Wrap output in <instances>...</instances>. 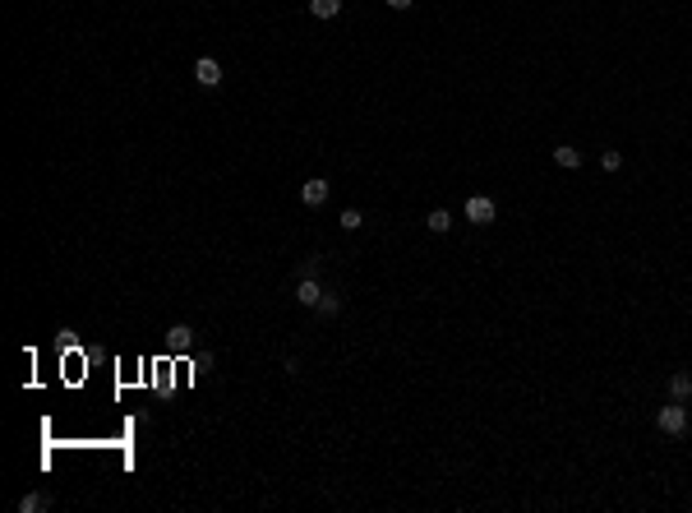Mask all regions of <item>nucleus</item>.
I'll return each mask as SVG.
<instances>
[{"label":"nucleus","mask_w":692,"mask_h":513,"mask_svg":"<svg viewBox=\"0 0 692 513\" xmlns=\"http://www.w3.org/2000/svg\"><path fill=\"white\" fill-rule=\"evenodd\" d=\"M670 398H674V402H688V398H692V375H688V370L670 375Z\"/></svg>","instance_id":"0eeeda50"},{"label":"nucleus","mask_w":692,"mask_h":513,"mask_svg":"<svg viewBox=\"0 0 692 513\" xmlns=\"http://www.w3.org/2000/svg\"><path fill=\"white\" fill-rule=\"evenodd\" d=\"M688 416H692V407H688Z\"/></svg>","instance_id":"dca6fc26"},{"label":"nucleus","mask_w":692,"mask_h":513,"mask_svg":"<svg viewBox=\"0 0 692 513\" xmlns=\"http://www.w3.org/2000/svg\"><path fill=\"white\" fill-rule=\"evenodd\" d=\"M466 218H471L475 227H489L498 218V208H494V199H484V194H471L466 199Z\"/></svg>","instance_id":"f03ea898"},{"label":"nucleus","mask_w":692,"mask_h":513,"mask_svg":"<svg viewBox=\"0 0 692 513\" xmlns=\"http://www.w3.org/2000/svg\"><path fill=\"white\" fill-rule=\"evenodd\" d=\"M554 162H559V167H568V171H577V167H582V153H577V148H568V144H559V148H554Z\"/></svg>","instance_id":"1a4fd4ad"},{"label":"nucleus","mask_w":692,"mask_h":513,"mask_svg":"<svg viewBox=\"0 0 692 513\" xmlns=\"http://www.w3.org/2000/svg\"><path fill=\"white\" fill-rule=\"evenodd\" d=\"M300 199H305V208H319V204L328 199V180H323V176L305 180V185H300Z\"/></svg>","instance_id":"20e7f679"},{"label":"nucleus","mask_w":692,"mask_h":513,"mask_svg":"<svg viewBox=\"0 0 692 513\" xmlns=\"http://www.w3.org/2000/svg\"><path fill=\"white\" fill-rule=\"evenodd\" d=\"M319 296H323L319 278H300V287H296V301H300V305H309V310H314V305H319Z\"/></svg>","instance_id":"423d86ee"},{"label":"nucleus","mask_w":692,"mask_h":513,"mask_svg":"<svg viewBox=\"0 0 692 513\" xmlns=\"http://www.w3.org/2000/svg\"><path fill=\"white\" fill-rule=\"evenodd\" d=\"M314 310H319L323 319H332V314L341 310V291H323V296H319V305H314Z\"/></svg>","instance_id":"9d476101"},{"label":"nucleus","mask_w":692,"mask_h":513,"mask_svg":"<svg viewBox=\"0 0 692 513\" xmlns=\"http://www.w3.org/2000/svg\"><path fill=\"white\" fill-rule=\"evenodd\" d=\"M448 227H452V213L448 208H434V213H429V232H448Z\"/></svg>","instance_id":"f8f14e48"},{"label":"nucleus","mask_w":692,"mask_h":513,"mask_svg":"<svg viewBox=\"0 0 692 513\" xmlns=\"http://www.w3.org/2000/svg\"><path fill=\"white\" fill-rule=\"evenodd\" d=\"M600 167H604V171H618V167H623V153H618V148H604Z\"/></svg>","instance_id":"ddd939ff"},{"label":"nucleus","mask_w":692,"mask_h":513,"mask_svg":"<svg viewBox=\"0 0 692 513\" xmlns=\"http://www.w3.org/2000/svg\"><path fill=\"white\" fill-rule=\"evenodd\" d=\"M656 425L665 435H683V430H688V407H679V402H674V407H660Z\"/></svg>","instance_id":"f257e3e1"},{"label":"nucleus","mask_w":692,"mask_h":513,"mask_svg":"<svg viewBox=\"0 0 692 513\" xmlns=\"http://www.w3.org/2000/svg\"><path fill=\"white\" fill-rule=\"evenodd\" d=\"M388 5H393V10H411V5H416V0H388Z\"/></svg>","instance_id":"2eb2a0df"},{"label":"nucleus","mask_w":692,"mask_h":513,"mask_svg":"<svg viewBox=\"0 0 692 513\" xmlns=\"http://www.w3.org/2000/svg\"><path fill=\"white\" fill-rule=\"evenodd\" d=\"M42 509H51V495H42V491H28L19 500V513H42Z\"/></svg>","instance_id":"6e6552de"},{"label":"nucleus","mask_w":692,"mask_h":513,"mask_svg":"<svg viewBox=\"0 0 692 513\" xmlns=\"http://www.w3.org/2000/svg\"><path fill=\"white\" fill-rule=\"evenodd\" d=\"M360 222H365L360 208H346V213H341V227H346V232H360Z\"/></svg>","instance_id":"4468645a"},{"label":"nucleus","mask_w":692,"mask_h":513,"mask_svg":"<svg viewBox=\"0 0 692 513\" xmlns=\"http://www.w3.org/2000/svg\"><path fill=\"white\" fill-rule=\"evenodd\" d=\"M337 10H341V0H309V14H314V19H337Z\"/></svg>","instance_id":"9b49d317"},{"label":"nucleus","mask_w":692,"mask_h":513,"mask_svg":"<svg viewBox=\"0 0 692 513\" xmlns=\"http://www.w3.org/2000/svg\"><path fill=\"white\" fill-rule=\"evenodd\" d=\"M194 79L203 84V88H217V84H222V65L212 56H198L194 60Z\"/></svg>","instance_id":"7ed1b4c3"},{"label":"nucleus","mask_w":692,"mask_h":513,"mask_svg":"<svg viewBox=\"0 0 692 513\" xmlns=\"http://www.w3.org/2000/svg\"><path fill=\"white\" fill-rule=\"evenodd\" d=\"M166 342H171V352H176V357H185L189 347H194V328H189V324H176V328L166 333Z\"/></svg>","instance_id":"39448f33"}]
</instances>
